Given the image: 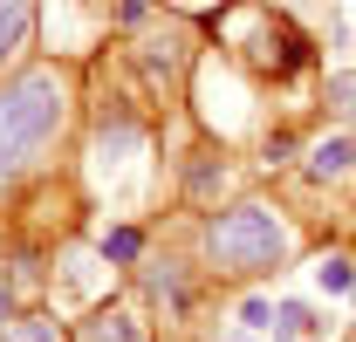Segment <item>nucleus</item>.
<instances>
[{"instance_id":"nucleus-7","label":"nucleus","mask_w":356,"mask_h":342,"mask_svg":"<svg viewBox=\"0 0 356 342\" xmlns=\"http://www.w3.org/2000/svg\"><path fill=\"white\" fill-rule=\"evenodd\" d=\"M302 171H309V185H336V178H350V171H356V130H329V137H315Z\"/></svg>"},{"instance_id":"nucleus-18","label":"nucleus","mask_w":356,"mask_h":342,"mask_svg":"<svg viewBox=\"0 0 356 342\" xmlns=\"http://www.w3.org/2000/svg\"><path fill=\"white\" fill-rule=\"evenodd\" d=\"M220 342H267V336H254V329H220Z\"/></svg>"},{"instance_id":"nucleus-1","label":"nucleus","mask_w":356,"mask_h":342,"mask_svg":"<svg viewBox=\"0 0 356 342\" xmlns=\"http://www.w3.org/2000/svg\"><path fill=\"white\" fill-rule=\"evenodd\" d=\"M295 254H302V233H295V219L274 199H233V206H213L199 219V267H206V281L261 288L274 274H288Z\"/></svg>"},{"instance_id":"nucleus-11","label":"nucleus","mask_w":356,"mask_h":342,"mask_svg":"<svg viewBox=\"0 0 356 342\" xmlns=\"http://www.w3.org/2000/svg\"><path fill=\"white\" fill-rule=\"evenodd\" d=\"M28 35H35V0H0V69L28 48Z\"/></svg>"},{"instance_id":"nucleus-19","label":"nucleus","mask_w":356,"mask_h":342,"mask_svg":"<svg viewBox=\"0 0 356 342\" xmlns=\"http://www.w3.org/2000/svg\"><path fill=\"white\" fill-rule=\"evenodd\" d=\"M192 7H199V0H192Z\"/></svg>"},{"instance_id":"nucleus-4","label":"nucleus","mask_w":356,"mask_h":342,"mask_svg":"<svg viewBox=\"0 0 356 342\" xmlns=\"http://www.w3.org/2000/svg\"><path fill=\"white\" fill-rule=\"evenodd\" d=\"M131 274H137V301L151 308V322H158V329H185V322L199 315V301H206V267H199V260L144 254Z\"/></svg>"},{"instance_id":"nucleus-8","label":"nucleus","mask_w":356,"mask_h":342,"mask_svg":"<svg viewBox=\"0 0 356 342\" xmlns=\"http://www.w3.org/2000/svg\"><path fill=\"white\" fill-rule=\"evenodd\" d=\"M137 62L151 69V83H165V76H178V69L192 62V35H185V28H151V35L137 42Z\"/></svg>"},{"instance_id":"nucleus-14","label":"nucleus","mask_w":356,"mask_h":342,"mask_svg":"<svg viewBox=\"0 0 356 342\" xmlns=\"http://www.w3.org/2000/svg\"><path fill=\"white\" fill-rule=\"evenodd\" d=\"M322 103H329L336 124H356V69H336V76L322 83Z\"/></svg>"},{"instance_id":"nucleus-10","label":"nucleus","mask_w":356,"mask_h":342,"mask_svg":"<svg viewBox=\"0 0 356 342\" xmlns=\"http://www.w3.org/2000/svg\"><path fill=\"white\" fill-rule=\"evenodd\" d=\"M0 342H76L69 336V315H55V308H28V315H14Z\"/></svg>"},{"instance_id":"nucleus-16","label":"nucleus","mask_w":356,"mask_h":342,"mask_svg":"<svg viewBox=\"0 0 356 342\" xmlns=\"http://www.w3.org/2000/svg\"><path fill=\"white\" fill-rule=\"evenodd\" d=\"M295 151H302V137H295V130H274V137L261 144V165L281 171V165H295Z\"/></svg>"},{"instance_id":"nucleus-3","label":"nucleus","mask_w":356,"mask_h":342,"mask_svg":"<svg viewBox=\"0 0 356 342\" xmlns=\"http://www.w3.org/2000/svg\"><path fill=\"white\" fill-rule=\"evenodd\" d=\"M213 28L226 35V55H233L254 83H295V76L315 62L309 35H302L274 0H233Z\"/></svg>"},{"instance_id":"nucleus-2","label":"nucleus","mask_w":356,"mask_h":342,"mask_svg":"<svg viewBox=\"0 0 356 342\" xmlns=\"http://www.w3.org/2000/svg\"><path fill=\"white\" fill-rule=\"evenodd\" d=\"M69 110H76V83L62 62H35L0 83V192H14L48 158V144L69 130Z\"/></svg>"},{"instance_id":"nucleus-5","label":"nucleus","mask_w":356,"mask_h":342,"mask_svg":"<svg viewBox=\"0 0 356 342\" xmlns=\"http://www.w3.org/2000/svg\"><path fill=\"white\" fill-rule=\"evenodd\" d=\"M69 336H76V342H151V308L110 295V301H96Z\"/></svg>"},{"instance_id":"nucleus-17","label":"nucleus","mask_w":356,"mask_h":342,"mask_svg":"<svg viewBox=\"0 0 356 342\" xmlns=\"http://www.w3.org/2000/svg\"><path fill=\"white\" fill-rule=\"evenodd\" d=\"M14 315H21V308H14V281H7V274H0V329H7V322H14Z\"/></svg>"},{"instance_id":"nucleus-6","label":"nucleus","mask_w":356,"mask_h":342,"mask_svg":"<svg viewBox=\"0 0 356 342\" xmlns=\"http://www.w3.org/2000/svg\"><path fill=\"white\" fill-rule=\"evenodd\" d=\"M267 342H336V329L322 322V308H315V301H302V295H274Z\"/></svg>"},{"instance_id":"nucleus-9","label":"nucleus","mask_w":356,"mask_h":342,"mask_svg":"<svg viewBox=\"0 0 356 342\" xmlns=\"http://www.w3.org/2000/svg\"><path fill=\"white\" fill-rule=\"evenodd\" d=\"M220 192H226V158H213V151H199L192 165H185V206H220Z\"/></svg>"},{"instance_id":"nucleus-15","label":"nucleus","mask_w":356,"mask_h":342,"mask_svg":"<svg viewBox=\"0 0 356 342\" xmlns=\"http://www.w3.org/2000/svg\"><path fill=\"white\" fill-rule=\"evenodd\" d=\"M267 322H274V295H240V308H233V329H254V336H267Z\"/></svg>"},{"instance_id":"nucleus-13","label":"nucleus","mask_w":356,"mask_h":342,"mask_svg":"<svg viewBox=\"0 0 356 342\" xmlns=\"http://www.w3.org/2000/svg\"><path fill=\"white\" fill-rule=\"evenodd\" d=\"M96 254L110 260V267H137V260H144V233H137V226H110V233L96 240Z\"/></svg>"},{"instance_id":"nucleus-12","label":"nucleus","mask_w":356,"mask_h":342,"mask_svg":"<svg viewBox=\"0 0 356 342\" xmlns=\"http://www.w3.org/2000/svg\"><path fill=\"white\" fill-rule=\"evenodd\" d=\"M315 288H322V295H356V254L329 247V254L315 260Z\"/></svg>"}]
</instances>
